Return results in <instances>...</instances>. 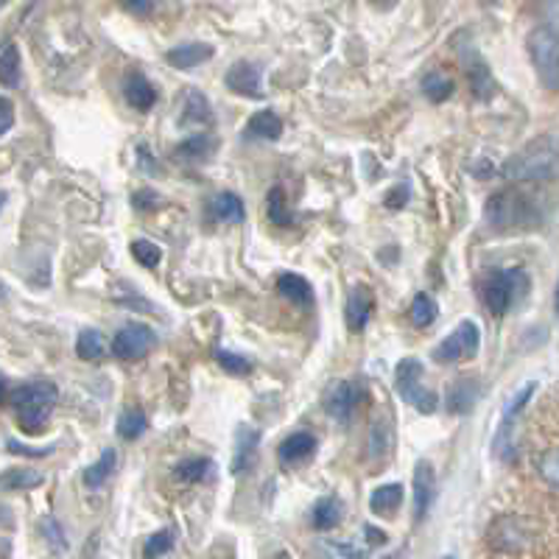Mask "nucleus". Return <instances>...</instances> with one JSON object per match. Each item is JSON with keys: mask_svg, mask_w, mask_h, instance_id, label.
I'll use <instances>...</instances> for the list:
<instances>
[{"mask_svg": "<svg viewBox=\"0 0 559 559\" xmlns=\"http://www.w3.org/2000/svg\"><path fill=\"white\" fill-rule=\"evenodd\" d=\"M504 177L515 185H537V182H551L559 177V140L546 138L532 140L523 152H518L512 160L504 166Z\"/></svg>", "mask_w": 559, "mask_h": 559, "instance_id": "1", "label": "nucleus"}, {"mask_svg": "<svg viewBox=\"0 0 559 559\" xmlns=\"http://www.w3.org/2000/svg\"><path fill=\"white\" fill-rule=\"evenodd\" d=\"M56 400H60V389L51 380H31V384H23L6 394L9 408L17 414V422L28 433L42 431L48 417L54 414Z\"/></svg>", "mask_w": 559, "mask_h": 559, "instance_id": "2", "label": "nucleus"}, {"mask_svg": "<svg viewBox=\"0 0 559 559\" xmlns=\"http://www.w3.org/2000/svg\"><path fill=\"white\" fill-rule=\"evenodd\" d=\"M486 221L498 233H515L537 224L540 210L532 196L523 194L520 187H504L486 199Z\"/></svg>", "mask_w": 559, "mask_h": 559, "instance_id": "3", "label": "nucleus"}, {"mask_svg": "<svg viewBox=\"0 0 559 559\" xmlns=\"http://www.w3.org/2000/svg\"><path fill=\"white\" fill-rule=\"evenodd\" d=\"M529 291V274L520 266L498 269L490 272L481 283V300H484L486 311L495 316H504L512 306H518Z\"/></svg>", "mask_w": 559, "mask_h": 559, "instance_id": "4", "label": "nucleus"}, {"mask_svg": "<svg viewBox=\"0 0 559 559\" xmlns=\"http://www.w3.org/2000/svg\"><path fill=\"white\" fill-rule=\"evenodd\" d=\"M426 369H422V361L419 359H403L394 369V389L406 403H412L419 414H433L440 408V400L431 389H426L419 380H422Z\"/></svg>", "mask_w": 559, "mask_h": 559, "instance_id": "5", "label": "nucleus"}, {"mask_svg": "<svg viewBox=\"0 0 559 559\" xmlns=\"http://www.w3.org/2000/svg\"><path fill=\"white\" fill-rule=\"evenodd\" d=\"M526 48L543 84L559 90V34L548 26L532 28Z\"/></svg>", "mask_w": 559, "mask_h": 559, "instance_id": "6", "label": "nucleus"}, {"mask_svg": "<svg viewBox=\"0 0 559 559\" xmlns=\"http://www.w3.org/2000/svg\"><path fill=\"white\" fill-rule=\"evenodd\" d=\"M481 347V330L473 320H461L459 325L453 327V334L447 336L442 344H437L433 350V359L440 364H459V361L473 359Z\"/></svg>", "mask_w": 559, "mask_h": 559, "instance_id": "7", "label": "nucleus"}, {"mask_svg": "<svg viewBox=\"0 0 559 559\" xmlns=\"http://www.w3.org/2000/svg\"><path fill=\"white\" fill-rule=\"evenodd\" d=\"M157 344V334L143 322H129L115 334L113 355L120 361H140L146 359Z\"/></svg>", "mask_w": 559, "mask_h": 559, "instance_id": "8", "label": "nucleus"}, {"mask_svg": "<svg viewBox=\"0 0 559 559\" xmlns=\"http://www.w3.org/2000/svg\"><path fill=\"white\" fill-rule=\"evenodd\" d=\"M534 389H537V387H534V384H529V387L520 389V392L515 394L509 403H506L504 417H500V426H498V431H495V440H493V451L498 453L504 461H512V456H515V453H512V447H515V440H512L515 419H518V414L526 408V403L532 400Z\"/></svg>", "mask_w": 559, "mask_h": 559, "instance_id": "9", "label": "nucleus"}, {"mask_svg": "<svg viewBox=\"0 0 559 559\" xmlns=\"http://www.w3.org/2000/svg\"><path fill=\"white\" fill-rule=\"evenodd\" d=\"M437 498V473H433L431 461H419L414 467V520H422Z\"/></svg>", "mask_w": 559, "mask_h": 559, "instance_id": "10", "label": "nucleus"}, {"mask_svg": "<svg viewBox=\"0 0 559 559\" xmlns=\"http://www.w3.org/2000/svg\"><path fill=\"white\" fill-rule=\"evenodd\" d=\"M224 84L235 95H247V99H263V84H260V67L252 62H235L224 76Z\"/></svg>", "mask_w": 559, "mask_h": 559, "instance_id": "11", "label": "nucleus"}, {"mask_svg": "<svg viewBox=\"0 0 559 559\" xmlns=\"http://www.w3.org/2000/svg\"><path fill=\"white\" fill-rule=\"evenodd\" d=\"M322 403H325V412L330 414V417L339 419V422H347V419L353 417V408L355 403H359V392H355V387L350 380H336V384L327 387Z\"/></svg>", "mask_w": 559, "mask_h": 559, "instance_id": "12", "label": "nucleus"}, {"mask_svg": "<svg viewBox=\"0 0 559 559\" xmlns=\"http://www.w3.org/2000/svg\"><path fill=\"white\" fill-rule=\"evenodd\" d=\"M258 445H260V431L252 426H240L235 431V456H233V473H249L258 459Z\"/></svg>", "mask_w": 559, "mask_h": 559, "instance_id": "13", "label": "nucleus"}, {"mask_svg": "<svg viewBox=\"0 0 559 559\" xmlns=\"http://www.w3.org/2000/svg\"><path fill=\"white\" fill-rule=\"evenodd\" d=\"M207 213H210L213 221H219V224H240V221L247 219V207H244L238 194L221 191V194L210 196V202H207Z\"/></svg>", "mask_w": 559, "mask_h": 559, "instance_id": "14", "label": "nucleus"}, {"mask_svg": "<svg viewBox=\"0 0 559 559\" xmlns=\"http://www.w3.org/2000/svg\"><path fill=\"white\" fill-rule=\"evenodd\" d=\"M373 291L366 286H355L353 294L347 297V308H344V320H347V327L353 330V334H359V330H364L366 322H369V313H373Z\"/></svg>", "mask_w": 559, "mask_h": 559, "instance_id": "15", "label": "nucleus"}, {"mask_svg": "<svg viewBox=\"0 0 559 559\" xmlns=\"http://www.w3.org/2000/svg\"><path fill=\"white\" fill-rule=\"evenodd\" d=\"M123 99L138 113H148L154 107V101H157V87L143 74H129L127 81H123Z\"/></svg>", "mask_w": 559, "mask_h": 559, "instance_id": "16", "label": "nucleus"}, {"mask_svg": "<svg viewBox=\"0 0 559 559\" xmlns=\"http://www.w3.org/2000/svg\"><path fill=\"white\" fill-rule=\"evenodd\" d=\"M481 387L473 378L453 380V387L447 389V412L451 414H467L479 403Z\"/></svg>", "mask_w": 559, "mask_h": 559, "instance_id": "17", "label": "nucleus"}, {"mask_svg": "<svg viewBox=\"0 0 559 559\" xmlns=\"http://www.w3.org/2000/svg\"><path fill=\"white\" fill-rule=\"evenodd\" d=\"M213 56V46H205V42H185V46L171 48L166 54V60L171 62L177 70H191V67L202 65Z\"/></svg>", "mask_w": 559, "mask_h": 559, "instance_id": "18", "label": "nucleus"}, {"mask_svg": "<svg viewBox=\"0 0 559 559\" xmlns=\"http://www.w3.org/2000/svg\"><path fill=\"white\" fill-rule=\"evenodd\" d=\"M313 451H316V440H313V433L297 431V433H291L288 440H283V445L277 447V456L283 465H297V461L313 456Z\"/></svg>", "mask_w": 559, "mask_h": 559, "instance_id": "19", "label": "nucleus"}, {"mask_svg": "<svg viewBox=\"0 0 559 559\" xmlns=\"http://www.w3.org/2000/svg\"><path fill=\"white\" fill-rule=\"evenodd\" d=\"M341 515H344V506L336 495H327V498L316 500L313 506V515H311V523L313 529H320V532H330L341 523Z\"/></svg>", "mask_w": 559, "mask_h": 559, "instance_id": "20", "label": "nucleus"}, {"mask_svg": "<svg viewBox=\"0 0 559 559\" xmlns=\"http://www.w3.org/2000/svg\"><path fill=\"white\" fill-rule=\"evenodd\" d=\"M283 134V120L272 109H260L249 118L247 123V138L252 140H277Z\"/></svg>", "mask_w": 559, "mask_h": 559, "instance_id": "21", "label": "nucleus"}, {"mask_svg": "<svg viewBox=\"0 0 559 559\" xmlns=\"http://www.w3.org/2000/svg\"><path fill=\"white\" fill-rule=\"evenodd\" d=\"M213 461L205 459V456H191V459H182L180 465L173 467V479L182 481V484H199L213 476Z\"/></svg>", "mask_w": 559, "mask_h": 559, "instance_id": "22", "label": "nucleus"}, {"mask_svg": "<svg viewBox=\"0 0 559 559\" xmlns=\"http://www.w3.org/2000/svg\"><path fill=\"white\" fill-rule=\"evenodd\" d=\"M277 291L297 306H311L313 302V288L302 274H280Z\"/></svg>", "mask_w": 559, "mask_h": 559, "instance_id": "23", "label": "nucleus"}, {"mask_svg": "<svg viewBox=\"0 0 559 559\" xmlns=\"http://www.w3.org/2000/svg\"><path fill=\"white\" fill-rule=\"evenodd\" d=\"M115 465H118V453H115V447H107V451L101 453V459L95 461V465L87 467L84 476H81V481H84L87 490H99V486L107 484V479L113 476Z\"/></svg>", "mask_w": 559, "mask_h": 559, "instance_id": "24", "label": "nucleus"}, {"mask_svg": "<svg viewBox=\"0 0 559 559\" xmlns=\"http://www.w3.org/2000/svg\"><path fill=\"white\" fill-rule=\"evenodd\" d=\"M216 148V140L210 138V134L199 132V134H191V138H185L180 143V146L173 148V154H177V160H205L207 154L213 152Z\"/></svg>", "mask_w": 559, "mask_h": 559, "instance_id": "25", "label": "nucleus"}, {"mask_svg": "<svg viewBox=\"0 0 559 559\" xmlns=\"http://www.w3.org/2000/svg\"><path fill=\"white\" fill-rule=\"evenodd\" d=\"M403 504V484H384L378 486L369 498V509L375 515H394Z\"/></svg>", "mask_w": 559, "mask_h": 559, "instance_id": "26", "label": "nucleus"}, {"mask_svg": "<svg viewBox=\"0 0 559 559\" xmlns=\"http://www.w3.org/2000/svg\"><path fill=\"white\" fill-rule=\"evenodd\" d=\"M0 484H3V490H9V493H21V490L26 493V490L46 484V476H42L40 470H26V467L17 470V467H14V470H6V473H3V481H0Z\"/></svg>", "mask_w": 559, "mask_h": 559, "instance_id": "27", "label": "nucleus"}, {"mask_svg": "<svg viewBox=\"0 0 559 559\" xmlns=\"http://www.w3.org/2000/svg\"><path fill=\"white\" fill-rule=\"evenodd\" d=\"M76 355L81 361H104V355H107V339L99 330H81V336L76 339Z\"/></svg>", "mask_w": 559, "mask_h": 559, "instance_id": "28", "label": "nucleus"}, {"mask_svg": "<svg viewBox=\"0 0 559 559\" xmlns=\"http://www.w3.org/2000/svg\"><path fill=\"white\" fill-rule=\"evenodd\" d=\"M182 113H185V120H191V123H210V120H213L210 101H207V95H202L199 90H194V87L185 93Z\"/></svg>", "mask_w": 559, "mask_h": 559, "instance_id": "29", "label": "nucleus"}, {"mask_svg": "<svg viewBox=\"0 0 559 559\" xmlns=\"http://www.w3.org/2000/svg\"><path fill=\"white\" fill-rule=\"evenodd\" d=\"M0 79L6 87L21 81V54H17V46L12 40L3 42V51H0Z\"/></svg>", "mask_w": 559, "mask_h": 559, "instance_id": "30", "label": "nucleus"}, {"mask_svg": "<svg viewBox=\"0 0 559 559\" xmlns=\"http://www.w3.org/2000/svg\"><path fill=\"white\" fill-rule=\"evenodd\" d=\"M392 447V426L387 419H373L369 428V459H384Z\"/></svg>", "mask_w": 559, "mask_h": 559, "instance_id": "31", "label": "nucleus"}, {"mask_svg": "<svg viewBox=\"0 0 559 559\" xmlns=\"http://www.w3.org/2000/svg\"><path fill=\"white\" fill-rule=\"evenodd\" d=\"M453 90H456L453 79H447L440 70H431V74L422 79V93H426V99L433 101V104H442V101L451 99Z\"/></svg>", "mask_w": 559, "mask_h": 559, "instance_id": "32", "label": "nucleus"}, {"mask_svg": "<svg viewBox=\"0 0 559 559\" xmlns=\"http://www.w3.org/2000/svg\"><path fill=\"white\" fill-rule=\"evenodd\" d=\"M146 428H148V419H146V414L140 412V408H129V412L120 414V419H118L120 440H127V442L140 440V437L146 433Z\"/></svg>", "mask_w": 559, "mask_h": 559, "instance_id": "33", "label": "nucleus"}, {"mask_svg": "<svg viewBox=\"0 0 559 559\" xmlns=\"http://www.w3.org/2000/svg\"><path fill=\"white\" fill-rule=\"evenodd\" d=\"M266 213H269V221L277 226H291L294 224V216L291 210H288L286 205V191L283 187H272L266 196Z\"/></svg>", "mask_w": 559, "mask_h": 559, "instance_id": "34", "label": "nucleus"}, {"mask_svg": "<svg viewBox=\"0 0 559 559\" xmlns=\"http://www.w3.org/2000/svg\"><path fill=\"white\" fill-rule=\"evenodd\" d=\"M437 313H440V306H437V300L428 297V294H417L412 308H408V316H412L414 327L433 325V322H437Z\"/></svg>", "mask_w": 559, "mask_h": 559, "instance_id": "35", "label": "nucleus"}, {"mask_svg": "<svg viewBox=\"0 0 559 559\" xmlns=\"http://www.w3.org/2000/svg\"><path fill=\"white\" fill-rule=\"evenodd\" d=\"M467 76H470V84H473V90L479 99H490V95H493V90H495L493 76H490V70H486L484 62L476 60L473 65H467Z\"/></svg>", "mask_w": 559, "mask_h": 559, "instance_id": "36", "label": "nucleus"}, {"mask_svg": "<svg viewBox=\"0 0 559 559\" xmlns=\"http://www.w3.org/2000/svg\"><path fill=\"white\" fill-rule=\"evenodd\" d=\"M173 548V529H162V532H154L143 546V559H160L166 557Z\"/></svg>", "mask_w": 559, "mask_h": 559, "instance_id": "37", "label": "nucleus"}, {"mask_svg": "<svg viewBox=\"0 0 559 559\" xmlns=\"http://www.w3.org/2000/svg\"><path fill=\"white\" fill-rule=\"evenodd\" d=\"M537 473L548 486L559 490V447H551V451H546L543 456H540Z\"/></svg>", "mask_w": 559, "mask_h": 559, "instance_id": "38", "label": "nucleus"}, {"mask_svg": "<svg viewBox=\"0 0 559 559\" xmlns=\"http://www.w3.org/2000/svg\"><path fill=\"white\" fill-rule=\"evenodd\" d=\"M132 255L143 269H157L162 260V252L152 240H132Z\"/></svg>", "mask_w": 559, "mask_h": 559, "instance_id": "39", "label": "nucleus"}, {"mask_svg": "<svg viewBox=\"0 0 559 559\" xmlns=\"http://www.w3.org/2000/svg\"><path fill=\"white\" fill-rule=\"evenodd\" d=\"M216 361L224 373L230 375H247L252 373V361L247 355H238V353H230V350H216Z\"/></svg>", "mask_w": 559, "mask_h": 559, "instance_id": "40", "label": "nucleus"}, {"mask_svg": "<svg viewBox=\"0 0 559 559\" xmlns=\"http://www.w3.org/2000/svg\"><path fill=\"white\" fill-rule=\"evenodd\" d=\"M42 532H46V540L51 543V548H54L56 554H62L67 548V537L65 532H62V526L56 523L54 518H46L42 520Z\"/></svg>", "mask_w": 559, "mask_h": 559, "instance_id": "41", "label": "nucleus"}, {"mask_svg": "<svg viewBox=\"0 0 559 559\" xmlns=\"http://www.w3.org/2000/svg\"><path fill=\"white\" fill-rule=\"evenodd\" d=\"M327 546L334 548V551L344 559H369V546L347 543V540H339V543H327Z\"/></svg>", "mask_w": 559, "mask_h": 559, "instance_id": "42", "label": "nucleus"}, {"mask_svg": "<svg viewBox=\"0 0 559 559\" xmlns=\"http://www.w3.org/2000/svg\"><path fill=\"white\" fill-rule=\"evenodd\" d=\"M132 205L138 207V210H154V207L160 205V196H157V191H152V187H143V191H138V194L132 196Z\"/></svg>", "mask_w": 559, "mask_h": 559, "instance_id": "43", "label": "nucleus"}, {"mask_svg": "<svg viewBox=\"0 0 559 559\" xmlns=\"http://www.w3.org/2000/svg\"><path fill=\"white\" fill-rule=\"evenodd\" d=\"M6 447H9V453H23V456H48V453H54V447L23 445V442L12 440V437H9V440H6Z\"/></svg>", "mask_w": 559, "mask_h": 559, "instance_id": "44", "label": "nucleus"}, {"mask_svg": "<svg viewBox=\"0 0 559 559\" xmlns=\"http://www.w3.org/2000/svg\"><path fill=\"white\" fill-rule=\"evenodd\" d=\"M408 202V185H398L394 191L387 194V207L389 210H400V207Z\"/></svg>", "mask_w": 559, "mask_h": 559, "instance_id": "45", "label": "nucleus"}, {"mask_svg": "<svg viewBox=\"0 0 559 559\" xmlns=\"http://www.w3.org/2000/svg\"><path fill=\"white\" fill-rule=\"evenodd\" d=\"M0 107H3V127H0V132L6 134L9 129H12V123H14V107H12V99H9V95H3V101H0Z\"/></svg>", "mask_w": 559, "mask_h": 559, "instance_id": "46", "label": "nucleus"}, {"mask_svg": "<svg viewBox=\"0 0 559 559\" xmlns=\"http://www.w3.org/2000/svg\"><path fill=\"white\" fill-rule=\"evenodd\" d=\"M364 532L369 534V543H373V546H384V543H387V534L378 532V529H375V526H366Z\"/></svg>", "mask_w": 559, "mask_h": 559, "instance_id": "47", "label": "nucleus"}, {"mask_svg": "<svg viewBox=\"0 0 559 559\" xmlns=\"http://www.w3.org/2000/svg\"><path fill=\"white\" fill-rule=\"evenodd\" d=\"M152 3H127V12H134V14H148L152 12Z\"/></svg>", "mask_w": 559, "mask_h": 559, "instance_id": "48", "label": "nucleus"}, {"mask_svg": "<svg viewBox=\"0 0 559 559\" xmlns=\"http://www.w3.org/2000/svg\"><path fill=\"white\" fill-rule=\"evenodd\" d=\"M554 311H557L559 316V283H557V294H554Z\"/></svg>", "mask_w": 559, "mask_h": 559, "instance_id": "49", "label": "nucleus"}, {"mask_svg": "<svg viewBox=\"0 0 559 559\" xmlns=\"http://www.w3.org/2000/svg\"><path fill=\"white\" fill-rule=\"evenodd\" d=\"M447 559H453V557H447Z\"/></svg>", "mask_w": 559, "mask_h": 559, "instance_id": "50", "label": "nucleus"}]
</instances>
